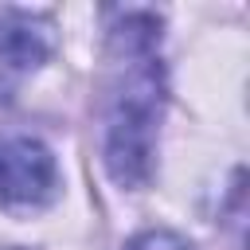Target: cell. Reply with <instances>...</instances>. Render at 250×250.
Instances as JSON below:
<instances>
[{"label":"cell","mask_w":250,"mask_h":250,"mask_svg":"<svg viewBox=\"0 0 250 250\" xmlns=\"http://www.w3.org/2000/svg\"><path fill=\"white\" fill-rule=\"evenodd\" d=\"M113 39L125 47V59H133V62L125 70L117 98H113V109H109L105 168L121 188H137L148 176L152 137H156V121H160V102H164L160 66L152 62L156 23L145 16H129Z\"/></svg>","instance_id":"6da1fadb"},{"label":"cell","mask_w":250,"mask_h":250,"mask_svg":"<svg viewBox=\"0 0 250 250\" xmlns=\"http://www.w3.org/2000/svg\"><path fill=\"white\" fill-rule=\"evenodd\" d=\"M51 199H55V156L31 137L0 145V207L12 215H31Z\"/></svg>","instance_id":"7a4b0ae2"},{"label":"cell","mask_w":250,"mask_h":250,"mask_svg":"<svg viewBox=\"0 0 250 250\" xmlns=\"http://www.w3.org/2000/svg\"><path fill=\"white\" fill-rule=\"evenodd\" d=\"M47 51H51L47 27L20 16H0V94H8L20 74L39 66Z\"/></svg>","instance_id":"3957f363"},{"label":"cell","mask_w":250,"mask_h":250,"mask_svg":"<svg viewBox=\"0 0 250 250\" xmlns=\"http://www.w3.org/2000/svg\"><path fill=\"white\" fill-rule=\"evenodd\" d=\"M125 250H191L176 230H141Z\"/></svg>","instance_id":"277c9868"}]
</instances>
